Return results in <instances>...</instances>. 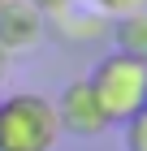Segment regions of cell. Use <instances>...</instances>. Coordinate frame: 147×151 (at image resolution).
I'll use <instances>...</instances> for the list:
<instances>
[{"label":"cell","instance_id":"52a82bcc","mask_svg":"<svg viewBox=\"0 0 147 151\" xmlns=\"http://www.w3.org/2000/svg\"><path fill=\"white\" fill-rule=\"evenodd\" d=\"M91 9L113 22V17H125V13H143L147 0H91Z\"/></svg>","mask_w":147,"mask_h":151},{"label":"cell","instance_id":"6da1fadb","mask_svg":"<svg viewBox=\"0 0 147 151\" xmlns=\"http://www.w3.org/2000/svg\"><path fill=\"white\" fill-rule=\"evenodd\" d=\"M87 86L100 99L108 125H121L147 108V60H134L125 52H108L87 73Z\"/></svg>","mask_w":147,"mask_h":151},{"label":"cell","instance_id":"277c9868","mask_svg":"<svg viewBox=\"0 0 147 151\" xmlns=\"http://www.w3.org/2000/svg\"><path fill=\"white\" fill-rule=\"evenodd\" d=\"M48 39V17L35 9L30 0H9L0 9V47L9 56H22V52H39Z\"/></svg>","mask_w":147,"mask_h":151},{"label":"cell","instance_id":"5b68a950","mask_svg":"<svg viewBox=\"0 0 147 151\" xmlns=\"http://www.w3.org/2000/svg\"><path fill=\"white\" fill-rule=\"evenodd\" d=\"M108 35H113V52H125L134 60H147V9L143 13H125L108 22Z\"/></svg>","mask_w":147,"mask_h":151},{"label":"cell","instance_id":"3957f363","mask_svg":"<svg viewBox=\"0 0 147 151\" xmlns=\"http://www.w3.org/2000/svg\"><path fill=\"white\" fill-rule=\"evenodd\" d=\"M52 108H56V125L61 134H74V138H100V134H108V116H104L100 99L91 95L87 78H74L65 86V91L52 99Z\"/></svg>","mask_w":147,"mask_h":151},{"label":"cell","instance_id":"ba28073f","mask_svg":"<svg viewBox=\"0 0 147 151\" xmlns=\"http://www.w3.org/2000/svg\"><path fill=\"white\" fill-rule=\"evenodd\" d=\"M35 9L43 13L48 22H52V17H56V22H65V17H74V0H30Z\"/></svg>","mask_w":147,"mask_h":151},{"label":"cell","instance_id":"8992f818","mask_svg":"<svg viewBox=\"0 0 147 151\" xmlns=\"http://www.w3.org/2000/svg\"><path fill=\"white\" fill-rule=\"evenodd\" d=\"M121 151H147V108L121 121Z\"/></svg>","mask_w":147,"mask_h":151},{"label":"cell","instance_id":"30bf717a","mask_svg":"<svg viewBox=\"0 0 147 151\" xmlns=\"http://www.w3.org/2000/svg\"><path fill=\"white\" fill-rule=\"evenodd\" d=\"M4 4H9V0H0V9H4Z\"/></svg>","mask_w":147,"mask_h":151},{"label":"cell","instance_id":"7a4b0ae2","mask_svg":"<svg viewBox=\"0 0 147 151\" xmlns=\"http://www.w3.org/2000/svg\"><path fill=\"white\" fill-rule=\"evenodd\" d=\"M61 125L52 99L39 91H13L0 99V151H56Z\"/></svg>","mask_w":147,"mask_h":151},{"label":"cell","instance_id":"9c48e42d","mask_svg":"<svg viewBox=\"0 0 147 151\" xmlns=\"http://www.w3.org/2000/svg\"><path fill=\"white\" fill-rule=\"evenodd\" d=\"M9 65H13V56H9V52H4V47H0V82L9 78Z\"/></svg>","mask_w":147,"mask_h":151}]
</instances>
